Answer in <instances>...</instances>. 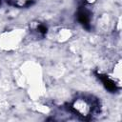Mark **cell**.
<instances>
[{
    "label": "cell",
    "instance_id": "6da1fadb",
    "mask_svg": "<svg viewBox=\"0 0 122 122\" xmlns=\"http://www.w3.org/2000/svg\"><path fill=\"white\" fill-rule=\"evenodd\" d=\"M97 107H98V103L96 101L93 102L92 99L90 100L87 98H78L72 103L71 109L77 115L81 116L83 119L88 120L92 117V113L94 112Z\"/></svg>",
    "mask_w": 122,
    "mask_h": 122
},
{
    "label": "cell",
    "instance_id": "7a4b0ae2",
    "mask_svg": "<svg viewBox=\"0 0 122 122\" xmlns=\"http://www.w3.org/2000/svg\"><path fill=\"white\" fill-rule=\"evenodd\" d=\"M97 77L102 81V83L105 86V88L108 91H110L111 92H115L118 90V87L116 86L115 82L113 80H112L109 76L104 75V74H97Z\"/></svg>",
    "mask_w": 122,
    "mask_h": 122
},
{
    "label": "cell",
    "instance_id": "3957f363",
    "mask_svg": "<svg viewBox=\"0 0 122 122\" xmlns=\"http://www.w3.org/2000/svg\"><path fill=\"white\" fill-rule=\"evenodd\" d=\"M77 19L82 24V26L84 28L90 29V14L85 9H83V8L79 9V10L77 12Z\"/></svg>",
    "mask_w": 122,
    "mask_h": 122
},
{
    "label": "cell",
    "instance_id": "277c9868",
    "mask_svg": "<svg viewBox=\"0 0 122 122\" xmlns=\"http://www.w3.org/2000/svg\"><path fill=\"white\" fill-rule=\"evenodd\" d=\"M37 30H38V32H40L42 34H45L47 32V27L44 26V25H39L37 27Z\"/></svg>",
    "mask_w": 122,
    "mask_h": 122
}]
</instances>
